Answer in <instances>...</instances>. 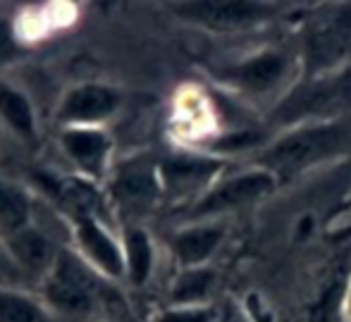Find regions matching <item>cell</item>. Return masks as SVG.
Returning <instances> with one entry per match:
<instances>
[{"instance_id":"1","label":"cell","mask_w":351,"mask_h":322,"mask_svg":"<svg viewBox=\"0 0 351 322\" xmlns=\"http://www.w3.org/2000/svg\"><path fill=\"white\" fill-rule=\"evenodd\" d=\"M351 156V122L325 120L304 122L282 129L270 143L256 153L254 165L273 172L280 184L299 179L330 162Z\"/></svg>"},{"instance_id":"2","label":"cell","mask_w":351,"mask_h":322,"mask_svg":"<svg viewBox=\"0 0 351 322\" xmlns=\"http://www.w3.org/2000/svg\"><path fill=\"white\" fill-rule=\"evenodd\" d=\"M301 79L347 72L351 64V3L315 8L301 27Z\"/></svg>"},{"instance_id":"3","label":"cell","mask_w":351,"mask_h":322,"mask_svg":"<svg viewBox=\"0 0 351 322\" xmlns=\"http://www.w3.org/2000/svg\"><path fill=\"white\" fill-rule=\"evenodd\" d=\"M220 82L237 93L241 101L263 103L282 101L301 79L299 53L282 46H268L244 55L234 64H227L217 72Z\"/></svg>"},{"instance_id":"4","label":"cell","mask_w":351,"mask_h":322,"mask_svg":"<svg viewBox=\"0 0 351 322\" xmlns=\"http://www.w3.org/2000/svg\"><path fill=\"white\" fill-rule=\"evenodd\" d=\"M351 106V69L320 79H299L296 86L275 106L273 117L287 127L304 122L342 120Z\"/></svg>"},{"instance_id":"5","label":"cell","mask_w":351,"mask_h":322,"mask_svg":"<svg viewBox=\"0 0 351 322\" xmlns=\"http://www.w3.org/2000/svg\"><path fill=\"white\" fill-rule=\"evenodd\" d=\"M175 14L184 22L215 34H241L273 22L278 17V8L249 0H201V3H180Z\"/></svg>"},{"instance_id":"6","label":"cell","mask_w":351,"mask_h":322,"mask_svg":"<svg viewBox=\"0 0 351 322\" xmlns=\"http://www.w3.org/2000/svg\"><path fill=\"white\" fill-rule=\"evenodd\" d=\"M280 179L273 172L263 170L258 165H251L246 170L237 172L232 177L217 182L208 193L199 198L194 206L196 217H217L225 212L239 210V208L254 206V203L265 201L280 189Z\"/></svg>"},{"instance_id":"7","label":"cell","mask_w":351,"mask_h":322,"mask_svg":"<svg viewBox=\"0 0 351 322\" xmlns=\"http://www.w3.org/2000/svg\"><path fill=\"white\" fill-rule=\"evenodd\" d=\"M351 280V256L344 251L323 270L311 299L299 313V322H339L347 318V291Z\"/></svg>"},{"instance_id":"8","label":"cell","mask_w":351,"mask_h":322,"mask_svg":"<svg viewBox=\"0 0 351 322\" xmlns=\"http://www.w3.org/2000/svg\"><path fill=\"white\" fill-rule=\"evenodd\" d=\"M96 284L74 258L60 256L46 282V299L53 308L65 313H84L93 306Z\"/></svg>"},{"instance_id":"9","label":"cell","mask_w":351,"mask_h":322,"mask_svg":"<svg viewBox=\"0 0 351 322\" xmlns=\"http://www.w3.org/2000/svg\"><path fill=\"white\" fill-rule=\"evenodd\" d=\"M222 170L225 160L217 156H172L160 165V179L175 193H194L206 186L213 189Z\"/></svg>"},{"instance_id":"10","label":"cell","mask_w":351,"mask_h":322,"mask_svg":"<svg viewBox=\"0 0 351 322\" xmlns=\"http://www.w3.org/2000/svg\"><path fill=\"white\" fill-rule=\"evenodd\" d=\"M227 236V227L222 220H204L186 230L177 232L175 236V258L180 260L182 270L191 267H206V262L217 253Z\"/></svg>"},{"instance_id":"11","label":"cell","mask_w":351,"mask_h":322,"mask_svg":"<svg viewBox=\"0 0 351 322\" xmlns=\"http://www.w3.org/2000/svg\"><path fill=\"white\" fill-rule=\"evenodd\" d=\"M117 103H120V98H117V93L112 88L96 86V84L79 86L72 93H67L65 103L60 108V120L79 122V125L101 122L115 112Z\"/></svg>"},{"instance_id":"12","label":"cell","mask_w":351,"mask_h":322,"mask_svg":"<svg viewBox=\"0 0 351 322\" xmlns=\"http://www.w3.org/2000/svg\"><path fill=\"white\" fill-rule=\"evenodd\" d=\"M77 236H79L82 249L86 251V256L91 258L106 275H110V277L125 275V270H127L125 256H122L117 244L106 234V230H103L96 220H91V217H79Z\"/></svg>"},{"instance_id":"13","label":"cell","mask_w":351,"mask_h":322,"mask_svg":"<svg viewBox=\"0 0 351 322\" xmlns=\"http://www.w3.org/2000/svg\"><path fill=\"white\" fill-rule=\"evenodd\" d=\"M62 146H65L67 156L77 162L82 170L93 172L96 175L103 167V160L108 156L110 141L103 132L98 129H70L62 134Z\"/></svg>"},{"instance_id":"14","label":"cell","mask_w":351,"mask_h":322,"mask_svg":"<svg viewBox=\"0 0 351 322\" xmlns=\"http://www.w3.org/2000/svg\"><path fill=\"white\" fill-rule=\"evenodd\" d=\"M217 284V275L210 267H191L182 270V275L175 280L170 291V301L177 308H194V306H206L210 291Z\"/></svg>"},{"instance_id":"15","label":"cell","mask_w":351,"mask_h":322,"mask_svg":"<svg viewBox=\"0 0 351 322\" xmlns=\"http://www.w3.org/2000/svg\"><path fill=\"white\" fill-rule=\"evenodd\" d=\"M158 189H160V170H153L143 162H136L127 172H122L115 184V191L120 198L141 203L153 201L158 196Z\"/></svg>"},{"instance_id":"16","label":"cell","mask_w":351,"mask_h":322,"mask_svg":"<svg viewBox=\"0 0 351 322\" xmlns=\"http://www.w3.org/2000/svg\"><path fill=\"white\" fill-rule=\"evenodd\" d=\"M10 251L17 258L19 265L29 270H43L53 260V249L48 239L36 230H22L19 234L10 236Z\"/></svg>"},{"instance_id":"17","label":"cell","mask_w":351,"mask_h":322,"mask_svg":"<svg viewBox=\"0 0 351 322\" xmlns=\"http://www.w3.org/2000/svg\"><path fill=\"white\" fill-rule=\"evenodd\" d=\"M0 117L8 122V127H12L17 134H22L24 138L36 136V127H34V112L29 106L27 96L17 88L0 84Z\"/></svg>"},{"instance_id":"18","label":"cell","mask_w":351,"mask_h":322,"mask_svg":"<svg viewBox=\"0 0 351 322\" xmlns=\"http://www.w3.org/2000/svg\"><path fill=\"white\" fill-rule=\"evenodd\" d=\"M29 215H32V203L24 196V191L0 182V232L14 236L27 230Z\"/></svg>"},{"instance_id":"19","label":"cell","mask_w":351,"mask_h":322,"mask_svg":"<svg viewBox=\"0 0 351 322\" xmlns=\"http://www.w3.org/2000/svg\"><path fill=\"white\" fill-rule=\"evenodd\" d=\"M127 272H130V280L136 286L146 284L148 277L153 272V244L148 239V234L139 227L127 232Z\"/></svg>"},{"instance_id":"20","label":"cell","mask_w":351,"mask_h":322,"mask_svg":"<svg viewBox=\"0 0 351 322\" xmlns=\"http://www.w3.org/2000/svg\"><path fill=\"white\" fill-rule=\"evenodd\" d=\"M0 322H41L38 308L17 294H0Z\"/></svg>"},{"instance_id":"21","label":"cell","mask_w":351,"mask_h":322,"mask_svg":"<svg viewBox=\"0 0 351 322\" xmlns=\"http://www.w3.org/2000/svg\"><path fill=\"white\" fill-rule=\"evenodd\" d=\"M158 322H215V310L208 306H194V308H172L158 318Z\"/></svg>"},{"instance_id":"22","label":"cell","mask_w":351,"mask_h":322,"mask_svg":"<svg viewBox=\"0 0 351 322\" xmlns=\"http://www.w3.org/2000/svg\"><path fill=\"white\" fill-rule=\"evenodd\" d=\"M19 53L17 48V38H14V32L10 27L8 19H0V62L12 60Z\"/></svg>"},{"instance_id":"23","label":"cell","mask_w":351,"mask_h":322,"mask_svg":"<svg viewBox=\"0 0 351 322\" xmlns=\"http://www.w3.org/2000/svg\"><path fill=\"white\" fill-rule=\"evenodd\" d=\"M347 320L351 322V280H349V291H347Z\"/></svg>"},{"instance_id":"24","label":"cell","mask_w":351,"mask_h":322,"mask_svg":"<svg viewBox=\"0 0 351 322\" xmlns=\"http://www.w3.org/2000/svg\"><path fill=\"white\" fill-rule=\"evenodd\" d=\"M3 270H5V253L0 251V272H3Z\"/></svg>"},{"instance_id":"25","label":"cell","mask_w":351,"mask_h":322,"mask_svg":"<svg viewBox=\"0 0 351 322\" xmlns=\"http://www.w3.org/2000/svg\"><path fill=\"white\" fill-rule=\"evenodd\" d=\"M222 322H246V320H241V318H234V315H232V318H227V320H222Z\"/></svg>"}]
</instances>
